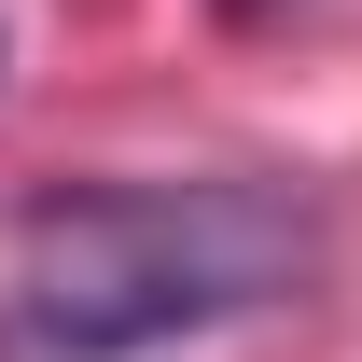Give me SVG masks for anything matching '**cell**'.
<instances>
[{
  "instance_id": "obj_2",
  "label": "cell",
  "mask_w": 362,
  "mask_h": 362,
  "mask_svg": "<svg viewBox=\"0 0 362 362\" xmlns=\"http://www.w3.org/2000/svg\"><path fill=\"white\" fill-rule=\"evenodd\" d=\"M223 14H265V0H223Z\"/></svg>"
},
{
  "instance_id": "obj_1",
  "label": "cell",
  "mask_w": 362,
  "mask_h": 362,
  "mask_svg": "<svg viewBox=\"0 0 362 362\" xmlns=\"http://www.w3.org/2000/svg\"><path fill=\"white\" fill-rule=\"evenodd\" d=\"M320 279V209L279 181H98L42 195L0 279V362H139Z\"/></svg>"
}]
</instances>
